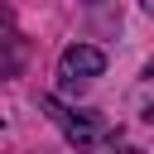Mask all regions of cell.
I'll list each match as a JSON object with an SVG mask.
<instances>
[{
  "label": "cell",
  "mask_w": 154,
  "mask_h": 154,
  "mask_svg": "<svg viewBox=\"0 0 154 154\" xmlns=\"http://www.w3.org/2000/svg\"><path fill=\"white\" fill-rule=\"evenodd\" d=\"M38 106L53 116V125L67 135V144L91 149V144L106 140V120H101V111H77V106H63L58 96H38Z\"/></svg>",
  "instance_id": "cell-1"
},
{
  "label": "cell",
  "mask_w": 154,
  "mask_h": 154,
  "mask_svg": "<svg viewBox=\"0 0 154 154\" xmlns=\"http://www.w3.org/2000/svg\"><path fill=\"white\" fill-rule=\"evenodd\" d=\"M101 67H106V53L91 48V43H67L63 58H58V77H63V87L91 82V77H101Z\"/></svg>",
  "instance_id": "cell-2"
},
{
  "label": "cell",
  "mask_w": 154,
  "mask_h": 154,
  "mask_svg": "<svg viewBox=\"0 0 154 154\" xmlns=\"http://www.w3.org/2000/svg\"><path fill=\"white\" fill-rule=\"evenodd\" d=\"M144 77H149V82H154V58H149V67H144Z\"/></svg>",
  "instance_id": "cell-3"
},
{
  "label": "cell",
  "mask_w": 154,
  "mask_h": 154,
  "mask_svg": "<svg viewBox=\"0 0 154 154\" xmlns=\"http://www.w3.org/2000/svg\"><path fill=\"white\" fill-rule=\"evenodd\" d=\"M144 120H149V125H154V106H149V111H144Z\"/></svg>",
  "instance_id": "cell-4"
},
{
  "label": "cell",
  "mask_w": 154,
  "mask_h": 154,
  "mask_svg": "<svg viewBox=\"0 0 154 154\" xmlns=\"http://www.w3.org/2000/svg\"><path fill=\"white\" fill-rule=\"evenodd\" d=\"M140 5H144V10H149V14H154V0H140Z\"/></svg>",
  "instance_id": "cell-5"
}]
</instances>
